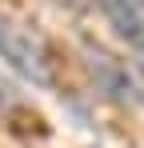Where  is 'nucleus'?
<instances>
[{"instance_id":"nucleus-1","label":"nucleus","mask_w":144,"mask_h":148,"mask_svg":"<svg viewBox=\"0 0 144 148\" xmlns=\"http://www.w3.org/2000/svg\"><path fill=\"white\" fill-rule=\"evenodd\" d=\"M0 56L16 68V72L28 80V84H52L56 80V64H52V52H48V40L28 28L16 16H0Z\"/></svg>"},{"instance_id":"nucleus-2","label":"nucleus","mask_w":144,"mask_h":148,"mask_svg":"<svg viewBox=\"0 0 144 148\" xmlns=\"http://www.w3.org/2000/svg\"><path fill=\"white\" fill-rule=\"evenodd\" d=\"M120 36L144 56V0H100Z\"/></svg>"}]
</instances>
